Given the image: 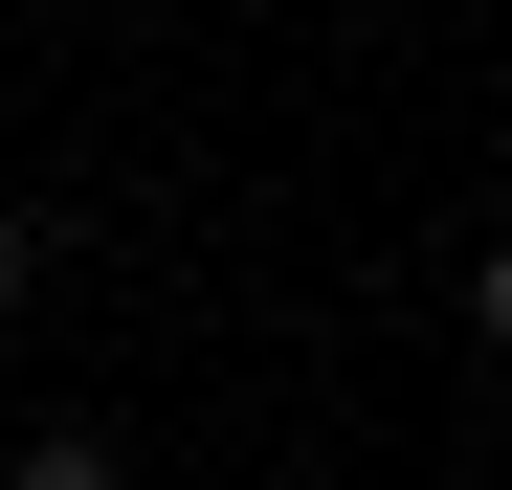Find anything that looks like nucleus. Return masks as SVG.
<instances>
[{
  "instance_id": "obj_1",
  "label": "nucleus",
  "mask_w": 512,
  "mask_h": 490,
  "mask_svg": "<svg viewBox=\"0 0 512 490\" xmlns=\"http://www.w3.org/2000/svg\"><path fill=\"white\" fill-rule=\"evenodd\" d=\"M0 490H112V446H90V424H67V446H23V468H0Z\"/></svg>"
},
{
  "instance_id": "obj_2",
  "label": "nucleus",
  "mask_w": 512,
  "mask_h": 490,
  "mask_svg": "<svg viewBox=\"0 0 512 490\" xmlns=\"http://www.w3.org/2000/svg\"><path fill=\"white\" fill-rule=\"evenodd\" d=\"M468 312H490V357H512V245H490V268H468Z\"/></svg>"
}]
</instances>
